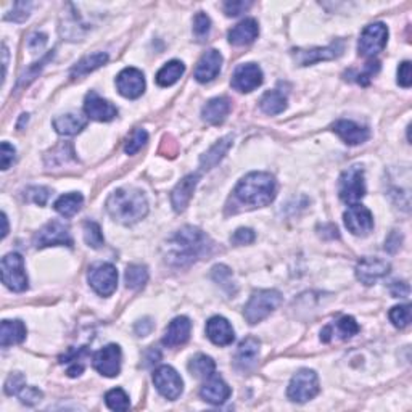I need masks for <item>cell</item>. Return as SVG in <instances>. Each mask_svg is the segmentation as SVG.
I'll return each mask as SVG.
<instances>
[{
    "mask_svg": "<svg viewBox=\"0 0 412 412\" xmlns=\"http://www.w3.org/2000/svg\"><path fill=\"white\" fill-rule=\"evenodd\" d=\"M213 250V242L200 229L185 226L176 232L168 242L166 261L177 268H187L195 261L208 256Z\"/></svg>",
    "mask_w": 412,
    "mask_h": 412,
    "instance_id": "obj_1",
    "label": "cell"
},
{
    "mask_svg": "<svg viewBox=\"0 0 412 412\" xmlns=\"http://www.w3.org/2000/svg\"><path fill=\"white\" fill-rule=\"evenodd\" d=\"M277 194L275 179L268 172H250L238 182L233 196L243 208H261L273 203Z\"/></svg>",
    "mask_w": 412,
    "mask_h": 412,
    "instance_id": "obj_2",
    "label": "cell"
},
{
    "mask_svg": "<svg viewBox=\"0 0 412 412\" xmlns=\"http://www.w3.org/2000/svg\"><path fill=\"white\" fill-rule=\"evenodd\" d=\"M106 211L115 221L130 226L147 216L148 203L142 190L124 187L110 195L106 200Z\"/></svg>",
    "mask_w": 412,
    "mask_h": 412,
    "instance_id": "obj_3",
    "label": "cell"
},
{
    "mask_svg": "<svg viewBox=\"0 0 412 412\" xmlns=\"http://www.w3.org/2000/svg\"><path fill=\"white\" fill-rule=\"evenodd\" d=\"M280 303H282V295L277 290H258L248 299L243 316L248 324H258L275 311Z\"/></svg>",
    "mask_w": 412,
    "mask_h": 412,
    "instance_id": "obj_4",
    "label": "cell"
},
{
    "mask_svg": "<svg viewBox=\"0 0 412 412\" xmlns=\"http://www.w3.org/2000/svg\"><path fill=\"white\" fill-rule=\"evenodd\" d=\"M2 282L13 292H25L27 288V275L25 271V260L18 253H8L2 258Z\"/></svg>",
    "mask_w": 412,
    "mask_h": 412,
    "instance_id": "obj_5",
    "label": "cell"
},
{
    "mask_svg": "<svg viewBox=\"0 0 412 412\" xmlns=\"http://www.w3.org/2000/svg\"><path fill=\"white\" fill-rule=\"evenodd\" d=\"M319 378L317 374L311 369H301L295 374L292 382H290L287 395L295 402H306L312 400L319 393Z\"/></svg>",
    "mask_w": 412,
    "mask_h": 412,
    "instance_id": "obj_6",
    "label": "cell"
},
{
    "mask_svg": "<svg viewBox=\"0 0 412 412\" xmlns=\"http://www.w3.org/2000/svg\"><path fill=\"white\" fill-rule=\"evenodd\" d=\"M340 198L348 205H356L366 195V182H364V170L358 165L351 166L340 177L339 184Z\"/></svg>",
    "mask_w": 412,
    "mask_h": 412,
    "instance_id": "obj_7",
    "label": "cell"
},
{
    "mask_svg": "<svg viewBox=\"0 0 412 412\" xmlns=\"http://www.w3.org/2000/svg\"><path fill=\"white\" fill-rule=\"evenodd\" d=\"M388 39V27L383 23H374L364 27L360 32L358 50L363 57H376L385 49Z\"/></svg>",
    "mask_w": 412,
    "mask_h": 412,
    "instance_id": "obj_8",
    "label": "cell"
},
{
    "mask_svg": "<svg viewBox=\"0 0 412 412\" xmlns=\"http://www.w3.org/2000/svg\"><path fill=\"white\" fill-rule=\"evenodd\" d=\"M34 245L37 248H45V247H73V238L69 233V229L65 222L62 221H50L47 222L34 237Z\"/></svg>",
    "mask_w": 412,
    "mask_h": 412,
    "instance_id": "obj_9",
    "label": "cell"
},
{
    "mask_svg": "<svg viewBox=\"0 0 412 412\" xmlns=\"http://www.w3.org/2000/svg\"><path fill=\"white\" fill-rule=\"evenodd\" d=\"M89 284L100 297H110L116 290V285H118L116 268L110 263L92 266L91 271H89Z\"/></svg>",
    "mask_w": 412,
    "mask_h": 412,
    "instance_id": "obj_10",
    "label": "cell"
},
{
    "mask_svg": "<svg viewBox=\"0 0 412 412\" xmlns=\"http://www.w3.org/2000/svg\"><path fill=\"white\" fill-rule=\"evenodd\" d=\"M153 383L157 387V390L161 393L166 400L174 401L181 396L182 388H184V382L179 374H177L171 366H161L158 367L153 374Z\"/></svg>",
    "mask_w": 412,
    "mask_h": 412,
    "instance_id": "obj_11",
    "label": "cell"
},
{
    "mask_svg": "<svg viewBox=\"0 0 412 412\" xmlns=\"http://www.w3.org/2000/svg\"><path fill=\"white\" fill-rule=\"evenodd\" d=\"M345 50L343 41H336L324 49H297L293 50V58L299 67H308V65L324 62V60H334L340 57Z\"/></svg>",
    "mask_w": 412,
    "mask_h": 412,
    "instance_id": "obj_12",
    "label": "cell"
},
{
    "mask_svg": "<svg viewBox=\"0 0 412 412\" xmlns=\"http://www.w3.org/2000/svg\"><path fill=\"white\" fill-rule=\"evenodd\" d=\"M345 226L353 236L366 237L374 229L372 213L363 205H351V208L345 213Z\"/></svg>",
    "mask_w": 412,
    "mask_h": 412,
    "instance_id": "obj_13",
    "label": "cell"
},
{
    "mask_svg": "<svg viewBox=\"0 0 412 412\" xmlns=\"http://www.w3.org/2000/svg\"><path fill=\"white\" fill-rule=\"evenodd\" d=\"M121 348L118 345H108L93 354V367L102 376L116 377L121 371Z\"/></svg>",
    "mask_w": 412,
    "mask_h": 412,
    "instance_id": "obj_14",
    "label": "cell"
},
{
    "mask_svg": "<svg viewBox=\"0 0 412 412\" xmlns=\"http://www.w3.org/2000/svg\"><path fill=\"white\" fill-rule=\"evenodd\" d=\"M231 84L238 92H251L263 84V71L256 63L240 65L233 71Z\"/></svg>",
    "mask_w": 412,
    "mask_h": 412,
    "instance_id": "obj_15",
    "label": "cell"
},
{
    "mask_svg": "<svg viewBox=\"0 0 412 412\" xmlns=\"http://www.w3.org/2000/svg\"><path fill=\"white\" fill-rule=\"evenodd\" d=\"M390 273V263L380 260V258H363L356 266V277L360 284L372 285L378 279L385 277Z\"/></svg>",
    "mask_w": 412,
    "mask_h": 412,
    "instance_id": "obj_16",
    "label": "cell"
},
{
    "mask_svg": "<svg viewBox=\"0 0 412 412\" xmlns=\"http://www.w3.org/2000/svg\"><path fill=\"white\" fill-rule=\"evenodd\" d=\"M118 92L126 98H137L145 91L144 73L137 68H126L116 78Z\"/></svg>",
    "mask_w": 412,
    "mask_h": 412,
    "instance_id": "obj_17",
    "label": "cell"
},
{
    "mask_svg": "<svg viewBox=\"0 0 412 412\" xmlns=\"http://www.w3.org/2000/svg\"><path fill=\"white\" fill-rule=\"evenodd\" d=\"M84 111L91 119L100 121V123H106L116 118L118 110L115 105H111L108 100L102 98L97 92H89L84 100Z\"/></svg>",
    "mask_w": 412,
    "mask_h": 412,
    "instance_id": "obj_18",
    "label": "cell"
},
{
    "mask_svg": "<svg viewBox=\"0 0 412 412\" xmlns=\"http://www.w3.org/2000/svg\"><path fill=\"white\" fill-rule=\"evenodd\" d=\"M334 133L348 145H360L371 137V130L366 126H360L348 119L336 121L334 124Z\"/></svg>",
    "mask_w": 412,
    "mask_h": 412,
    "instance_id": "obj_19",
    "label": "cell"
},
{
    "mask_svg": "<svg viewBox=\"0 0 412 412\" xmlns=\"http://www.w3.org/2000/svg\"><path fill=\"white\" fill-rule=\"evenodd\" d=\"M222 67V55L218 50H208L200 58L195 68V79L198 82H209L218 76Z\"/></svg>",
    "mask_w": 412,
    "mask_h": 412,
    "instance_id": "obj_20",
    "label": "cell"
},
{
    "mask_svg": "<svg viewBox=\"0 0 412 412\" xmlns=\"http://www.w3.org/2000/svg\"><path fill=\"white\" fill-rule=\"evenodd\" d=\"M258 354H260V341L248 336L238 345L237 353L233 356V366L240 372L251 371L258 360Z\"/></svg>",
    "mask_w": 412,
    "mask_h": 412,
    "instance_id": "obj_21",
    "label": "cell"
},
{
    "mask_svg": "<svg viewBox=\"0 0 412 412\" xmlns=\"http://www.w3.org/2000/svg\"><path fill=\"white\" fill-rule=\"evenodd\" d=\"M192 332V322L187 319L185 316H179L176 319L171 321V324L168 325L163 336V345L168 348H176V346L184 345L187 340L190 339Z\"/></svg>",
    "mask_w": 412,
    "mask_h": 412,
    "instance_id": "obj_22",
    "label": "cell"
},
{
    "mask_svg": "<svg viewBox=\"0 0 412 412\" xmlns=\"http://www.w3.org/2000/svg\"><path fill=\"white\" fill-rule=\"evenodd\" d=\"M198 174L185 176L184 179L174 187V190L171 192V205L176 213H182L187 208V205H189L192 195H194L195 192V187L198 184Z\"/></svg>",
    "mask_w": 412,
    "mask_h": 412,
    "instance_id": "obj_23",
    "label": "cell"
},
{
    "mask_svg": "<svg viewBox=\"0 0 412 412\" xmlns=\"http://www.w3.org/2000/svg\"><path fill=\"white\" fill-rule=\"evenodd\" d=\"M206 335H208V339L218 346L231 345L233 339H236L232 325L229 324L227 319H224L221 316H214L206 322Z\"/></svg>",
    "mask_w": 412,
    "mask_h": 412,
    "instance_id": "obj_24",
    "label": "cell"
},
{
    "mask_svg": "<svg viewBox=\"0 0 412 412\" xmlns=\"http://www.w3.org/2000/svg\"><path fill=\"white\" fill-rule=\"evenodd\" d=\"M231 393V387H229L221 377L213 374V376L209 377V380L201 387L200 396L203 398L206 402H211V404H222V402L229 400Z\"/></svg>",
    "mask_w": 412,
    "mask_h": 412,
    "instance_id": "obj_25",
    "label": "cell"
},
{
    "mask_svg": "<svg viewBox=\"0 0 412 412\" xmlns=\"http://www.w3.org/2000/svg\"><path fill=\"white\" fill-rule=\"evenodd\" d=\"M231 113V100L227 97H216L209 100L201 110V116L208 124L219 126L222 124Z\"/></svg>",
    "mask_w": 412,
    "mask_h": 412,
    "instance_id": "obj_26",
    "label": "cell"
},
{
    "mask_svg": "<svg viewBox=\"0 0 412 412\" xmlns=\"http://www.w3.org/2000/svg\"><path fill=\"white\" fill-rule=\"evenodd\" d=\"M258 34H260V27H258L256 20L247 18V20L240 21L237 26H233L232 30L229 31V42L237 47L248 45L251 44V42H255Z\"/></svg>",
    "mask_w": 412,
    "mask_h": 412,
    "instance_id": "obj_27",
    "label": "cell"
},
{
    "mask_svg": "<svg viewBox=\"0 0 412 412\" xmlns=\"http://www.w3.org/2000/svg\"><path fill=\"white\" fill-rule=\"evenodd\" d=\"M232 142H233L232 135H226V137H222L219 142L214 144L213 147L209 148L208 152L203 154V157H201V160H200L201 170L209 171V170H213L216 165H219V161L226 157L229 148L232 147Z\"/></svg>",
    "mask_w": 412,
    "mask_h": 412,
    "instance_id": "obj_28",
    "label": "cell"
},
{
    "mask_svg": "<svg viewBox=\"0 0 412 412\" xmlns=\"http://www.w3.org/2000/svg\"><path fill=\"white\" fill-rule=\"evenodd\" d=\"M87 126V118L78 113L62 115L54 119V128L62 135H76Z\"/></svg>",
    "mask_w": 412,
    "mask_h": 412,
    "instance_id": "obj_29",
    "label": "cell"
},
{
    "mask_svg": "<svg viewBox=\"0 0 412 412\" xmlns=\"http://www.w3.org/2000/svg\"><path fill=\"white\" fill-rule=\"evenodd\" d=\"M26 339V327L21 321H3L0 330V345L2 348H8L12 345H18Z\"/></svg>",
    "mask_w": 412,
    "mask_h": 412,
    "instance_id": "obj_30",
    "label": "cell"
},
{
    "mask_svg": "<svg viewBox=\"0 0 412 412\" xmlns=\"http://www.w3.org/2000/svg\"><path fill=\"white\" fill-rule=\"evenodd\" d=\"M106 62H108V55L103 54V52H97V54L87 55V57L79 60V62L74 65L71 69V78L76 79V78L87 76L89 73L95 71V69L103 67Z\"/></svg>",
    "mask_w": 412,
    "mask_h": 412,
    "instance_id": "obj_31",
    "label": "cell"
},
{
    "mask_svg": "<svg viewBox=\"0 0 412 412\" xmlns=\"http://www.w3.org/2000/svg\"><path fill=\"white\" fill-rule=\"evenodd\" d=\"M185 68L184 63L177 62V60H172V62L166 63L165 67H163L160 71L157 73V82L158 86L161 87H170L172 84H176L179 81L182 74H184Z\"/></svg>",
    "mask_w": 412,
    "mask_h": 412,
    "instance_id": "obj_32",
    "label": "cell"
},
{
    "mask_svg": "<svg viewBox=\"0 0 412 412\" xmlns=\"http://www.w3.org/2000/svg\"><path fill=\"white\" fill-rule=\"evenodd\" d=\"M82 201H84L82 195L76 194V192L62 195L57 201H55V211L62 214L63 218H71L79 211V209H81Z\"/></svg>",
    "mask_w": 412,
    "mask_h": 412,
    "instance_id": "obj_33",
    "label": "cell"
},
{
    "mask_svg": "<svg viewBox=\"0 0 412 412\" xmlns=\"http://www.w3.org/2000/svg\"><path fill=\"white\" fill-rule=\"evenodd\" d=\"M260 106L266 115H279L287 108V97L279 91H269L261 98Z\"/></svg>",
    "mask_w": 412,
    "mask_h": 412,
    "instance_id": "obj_34",
    "label": "cell"
},
{
    "mask_svg": "<svg viewBox=\"0 0 412 412\" xmlns=\"http://www.w3.org/2000/svg\"><path fill=\"white\" fill-rule=\"evenodd\" d=\"M214 369H216V364L206 354H196L189 364V371L196 378H209L214 374Z\"/></svg>",
    "mask_w": 412,
    "mask_h": 412,
    "instance_id": "obj_35",
    "label": "cell"
},
{
    "mask_svg": "<svg viewBox=\"0 0 412 412\" xmlns=\"http://www.w3.org/2000/svg\"><path fill=\"white\" fill-rule=\"evenodd\" d=\"M86 356H87L86 348L71 350L60 358V363L67 364L69 377H78V376H81L84 371V358H86Z\"/></svg>",
    "mask_w": 412,
    "mask_h": 412,
    "instance_id": "obj_36",
    "label": "cell"
},
{
    "mask_svg": "<svg viewBox=\"0 0 412 412\" xmlns=\"http://www.w3.org/2000/svg\"><path fill=\"white\" fill-rule=\"evenodd\" d=\"M330 332H334V334H336L340 336L341 340H348L351 339V336L356 335L359 332V325L358 322L354 321V317L351 316H345L341 317V319L336 322L335 325H329L327 329L322 332V336L330 334Z\"/></svg>",
    "mask_w": 412,
    "mask_h": 412,
    "instance_id": "obj_37",
    "label": "cell"
},
{
    "mask_svg": "<svg viewBox=\"0 0 412 412\" xmlns=\"http://www.w3.org/2000/svg\"><path fill=\"white\" fill-rule=\"evenodd\" d=\"M124 279H126V285H128V288L140 290L145 287V284H147L148 271L142 264H130V266H128V269H126Z\"/></svg>",
    "mask_w": 412,
    "mask_h": 412,
    "instance_id": "obj_38",
    "label": "cell"
},
{
    "mask_svg": "<svg viewBox=\"0 0 412 412\" xmlns=\"http://www.w3.org/2000/svg\"><path fill=\"white\" fill-rule=\"evenodd\" d=\"M84 240L89 247L92 248H102L103 243H105V238H103L102 229L97 222L93 221H87L84 222Z\"/></svg>",
    "mask_w": 412,
    "mask_h": 412,
    "instance_id": "obj_39",
    "label": "cell"
},
{
    "mask_svg": "<svg viewBox=\"0 0 412 412\" xmlns=\"http://www.w3.org/2000/svg\"><path fill=\"white\" fill-rule=\"evenodd\" d=\"M105 402L110 409L113 411H128L129 409V396L126 395L124 390L115 388L105 395Z\"/></svg>",
    "mask_w": 412,
    "mask_h": 412,
    "instance_id": "obj_40",
    "label": "cell"
},
{
    "mask_svg": "<svg viewBox=\"0 0 412 412\" xmlns=\"http://www.w3.org/2000/svg\"><path fill=\"white\" fill-rule=\"evenodd\" d=\"M148 140V134L147 130L145 129H134L133 133H130V135L128 137V140H126V147H124V152L128 154H135L139 152L140 148L144 147L145 142Z\"/></svg>",
    "mask_w": 412,
    "mask_h": 412,
    "instance_id": "obj_41",
    "label": "cell"
},
{
    "mask_svg": "<svg viewBox=\"0 0 412 412\" xmlns=\"http://www.w3.org/2000/svg\"><path fill=\"white\" fill-rule=\"evenodd\" d=\"M209 31H211V20L206 13L200 12L196 13L195 20H194V36L196 41H206V37L209 36Z\"/></svg>",
    "mask_w": 412,
    "mask_h": 412,
    "instance_id": "obj_42",
    "label": "cell"
},
{
    "mask_svg": "<svg viewBox=\"0 0 412 412\" xmlns=\"http://www.w3.org/2000/svg\"><path fill=\"white\" fill-rule=\"evenodd\" d=\"M390 321L393 322V325L398 327V329H404V327L409 325V322H411V306L409 304H401V306L391 308Z\"/></svg>",
    "mask_w": 412,
    "mask_h": 412,
    "instance_id": "obj_43",
    "label": "cell"
},
{
    "mask_svg": "<svg viewBox=\"0 0 412 412\" xmlns=\"http://www.w3.org/2000/svg\"><path fill=\"white\" fill-rule=\"evenodd\" d=\"M211 275H213V280H214V282L221 284V287L227 288L229 292H231V290L233 288L232 273H231V269L227 268V266H224V264L214 266Z\"/></svg>",
    "mask_w": 412,
    "mask_h": 412,
    "instance_id": "obj_44",
    "label": "cell"
},
{
    "mask_svg": "<svg viewBox=\"0 0 412 412\" xmlns=\"http://www.w3.org/2000/svg\"><path fill=\"white\" fill-rule=\"evenodd\" d=\"M26 387V378L21 372H13L8 376L5 382V393L8 396L20 395V391Z\"/></svg>",
    "mask_w": 412,
    "mask_h": 412,
    "instance_id": "obj_45",
    "label": "cell"
},
{
    "mask_svg": "<svg viewBox=\"0 0 412 412\" xmlns=\"http://www.w3.org/2000/svg\"><path fill=\"white\" fill-rule=\"evenodd\" d=\"M50 196V189H47V187H30V189L26 190V198L32 201V203L44 206L47 203V200H49Z\"/></svg>",
    "mask_w": 412,
    "mask_h": 412,
    "instance_id": "obj_46",
    "label": "cell"
},
{
    "mask_svg": "<svg viewBox=\"0 0 412 412\" xmlns=\"http://www.w3.org/2000/svg\"><path fill=\"white\" fill-rule=\"evenodd\" d=\"M32 8V3L30 2H16L13 5V10L5 15V20L10 21H25L27 16H30V12Z\"/></svg>",
    "mask_w": 412,
    "mask_h": 412,
    "instance_id": "obj_47",
    "label": "cell"
},
{
    "mask_svg": "<svg viewBox=\"0 0 412 412\" xmlns=\"http://www.w3.org/2000/svg\"><path fill=\"white\" fill-rule=\"evenodd\" d=\"M20 400L23 404H27V406H34L37 404L42 400V391L39 390V388L36 387H25L23 390L20 391Z\"/></svg>",
    "mask_w": 412,
    "mask_h": 412,
    "instance_id": "obj_48",
    "label": "cell"
},
{
    "mask_svg": "<svg viewBox=\"0 0 412 412\" xmlns=\"http://www.w3.org/2000/svg\"><path fill=\"white\" fill-rule=\"evenodd\" d=\"M255 238H256V236L251 229L242 227V229H237L236 233L231 237V242L233 243V245L240 247V245H250V243L255 242Z\"/></svg>",
    "mask_w": 412,
    "mask_h": 412,
    "instance_id": "obj_49",
    "label": "cell"
},
{
    "mask_svg": "<svg viewBox=\"0 0 412 412\" xmlns=\"http://www.w3.org/2000/svg\"><path fill=\"white\" fill-rule=\"evenodd\" d=\"M378 69H380V63H378L377 60H374V62H369L366 65V68H364V71L359 73L358 76H356V78H358L356 81H358L360 86H367L369 81H371V79L378 73Z\"/></svg>",
    "mask_w": 412,
    "mask_h": 412,
    "instance_id": "obj_50",
    "label": "cell"
},
{
    "mask_svg": "<svg viewBox=\"0 0 412 412\" xmlns=\"http://www.w3.org/2000/svg\"><path fill=\"white\" fill-rule=\"evenodd\" d=\"M16 150L13 148V145L8 142H2V148H0V163H2V170L5 171L10 168V165L15 161Z\"/></svg>",
    "mask_w": 412,
    "mask_h": 412,
    "instance_id": "obj_51",
    "label": "cell"
},
{
    "mask_svg": "<svg viewBox=\"0 0 412 412\" xmlns=\"http://www.w3.org/2000/svg\"><path fill=\"white\" fill-rule=\"evenodd\" d=\"M398 84L401 87H411L412 84V73H411V62H402L398 68Z\"/></svg>",
    "mask_w": 412,
    "mask_h": 412,
    "instance_id": "obj_52",
    "label": "cell"
},
{
    "mask_svg": "<svg viewBox=\"0 0 412 412\" xmlns=\"http://www.w3.org/2000/svg\"><path fill=\"white\" fill-rule=\"evenodd\" d=\"M251 7V2H226L224 3V12L227 16H238L245 13Z\"/></svg>",
    "mask_w": 412,
    "mask_h": 412,
    "instance_id": "obj_53",
    "label": "cell"
},
{
    "mask_svg": "<svg viewBox=\"0 0 412 412\" xmlns=\"http://www.w3.org/2000/svg\"><path fill=\"white\" fill-rule=\"evenodd\" d=\"M45 44H47V36L42 34V32H36V34H32L30 37V41H27V47H30L32 54L41 52L45 47Z\"/></svg>",
    "mask_w": 412,
    "mask_h": 412,
    "instance_id": "obj_54",
    "label": "cell"
},
{
    "mask_svg": "<svg viewBox=\"0 0 412 412\" xmlns=\"http://www.w3.org/2000/svg\"><path fill=\"white\" fill-rule=\"evenodd\" d=\"M153 322H152V319H142V321H139L137 324H135V327H134V330H135V334H137L139 336H147V335H150V332L153 330Z\"/></svg>",
    "mask_w": 412,
    "mask_h": 412,
    "instance_id": "obj_55",
    "label": "cell"
},
{
    "mask_svg": "<svg viewBox=\"0 0 412 412\" xmlns=\"http://www.w3.org/2000/svg\"><path fill=\"white\" fill-rule=\"evenodd\" d=\"M390 292L395 298H407L409 297V285L406 282H395L391 285Z\"/></svg>",
    "mask_w": 412,
    "mask_h": 412,
    "instance_id": "obj_56",
    "label": "cell"
},
{
    "mask_svg": "<svg viewBox=\"0 0 412 412\" xmlns=\"http://www.w3.org/2000/svg\"><path fill=\"white\" fill-rule=\"evenodd\" d=\"M401 240H402L401 233H398L396 231H393L390 233V237H388L387 242H385V250H388L390 253H395L398 250V248L401 247Z\"/></svg>",
    "mask_w": 412,
    "mask_h": 412,
    "instance_id": "obj_57",
    "label": "cell"
},
{
    "mask_svg": "<svg viewBox=\"0 0 412 412\" xmlns=\"http://www.w3.org/2000/svg\"><path fill=\"white\" fill-rule=\"evenodd\" d=\"M2 222H3V231H2V238H5L7 237V233H8V222H7V214L3 213L2 214Z\"/></svg>",
    "mask_w": 412,
    "mask_h": 412,
    "instance_id": "obj_58",
    "label": "cell"
}]
</instances>
